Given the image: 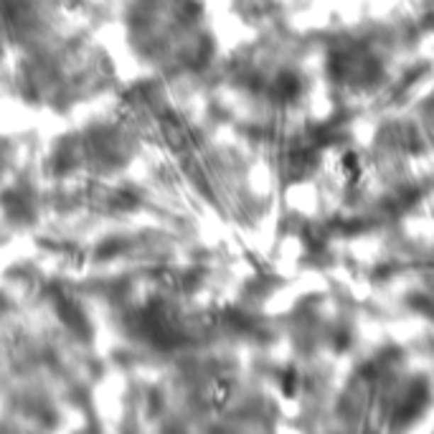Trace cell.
Segmentation results:
<instances>
[{"instance_id":"1","label":"cell","mask_w":434,"mask_h":434,"mask_svg":"<svg viewBox=\"0 0 434 434\" xmlns=\"http://www.w3.org/2000/svg\"><path fill=\"white\" fill-rule=\"evenodd\" d=\"M211 389H213V401H216L218 406H223L231 399V384H229V381L218 379Z\"/></svg>"}]
</instances>
